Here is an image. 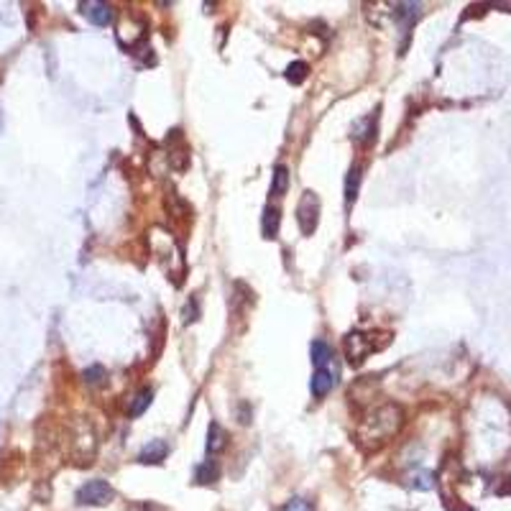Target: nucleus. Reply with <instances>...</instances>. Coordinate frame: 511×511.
Instances as JSON below:
<instances>
[{"label":"nucleus","mask_w":511,"mask_h":511,"mask_svg":"<svg viewBox=\"0 0 511 511\" xmlns=\"http://www.w3.org/2000/svg\"><path fill=\"white\" fill-rule=\"evenodd\" d=\"M404 425V412L396 404H381L378 409H373L368 417L363 419L361 427V440L378 448L384 445L389 437L399 432V427Z\"/></svg>","instance_id":"1"},{"label":"nucleus","mask_w":511,"mask_h":511,"mask_svg":"<svg viewBox=\"0 0 511 511\" xmlns=\"http://www.w3.org/2000/svg\"><path fill=\"white\" fill-rule=\"evenodd\" d=\"M297 222L305 236H312L317 230V222H320V197L315 192H309V189L302 195V200L297 204Z\"/></svg>","instance_id":"2"},{"label":"nucleus","mask_w":511,"mask_h":511,"mask_svg":"<svg viewBox=\"0 0 511 511\" xmlns=\"http://www.w3.org/2000/svg\"><path fill=\"white\" fill-rule=\"evenodd\" d=\"M115 498V491L108 480H87L85 486L77 491V503L79 506H105V503H111Z\"/></svg>","instance_id":"3"},{"label":"nucleus","mask_w":511,"mask_h":511,"mask_svg":"<svg viewBox=\"0 0 511 511\" xmlns=\"http://www.w3.org/2000/svg\"><path fill=\"white\" fill-rule=\"evenodd\" d=\"M343 346H346L348 363H350V366H361V363L371 355V350H373V340H371L368 335H363V332H348Z\"/></svg>","instance_id":"4"},{"label":"nucleus","mask_w":511,"mask_h":511,"mask_svg":"<svg viewBox=\"0 0 511 511\" xmlns=\"http://www.w3.org/2000/svg\"><path fill=\"white\" fill-rule=\"evenodd\" d=\"M79 10H82V16L90 18L95 26H111L113 18H115L113 6L100 3V0H85V3H79Z\"/></svg>","instance_id":"5"},{"label":"nucleus","mask_w":511,"mask_h":511,"mask_svg":"<svg viewBox=\"0 0 511 511\" xmlns=\"http://www.w3.org/2000/svg\"><path fill=\"white\" fill-rule=\"evenodd\" d=\"M335 381H338V378H335V371L317 368L315 373H312V381H309V391H312L315 399H323V396H327V394L332 391Z\"/></svg>","instance_id":"6"},{"label":"nucleus","mask_w":511,"mask_h":511,"mask_svg":"<svg viewBox=\"0 0 511 511\" xmlns=\"http://www.w3.org/2000/svg\"><path fill=\"white\" fill-rule=\"evenodd\" d=\"M166 455H169V442L166 440H151L149 445H143V450L138 453V463L159 465V463H164Z\"/></svg>","instance_id":"7"},{"label":"nucleus","mask_w":511,"mask_h":511,"mask_svg":"<svg viewBox=\"0 0 511 511\" xmlns=\"http://www.w3.org/2000/svg\"><path fill=\"white\" fill-rule=\"evenodd\" d=\"M355 143H361V146H371V143L376 141V115H368V118L358 120L353 126V133H350Z\"/></svg>","instance_id":"8"},{"label":"nucleus","mask_w":511,"mask_h":511,"mask_svg":"<svg viewBox=\"0 0 511 511\" xmlns=\"http://www.w3.org/2000/svg\"><path fill=\"white\" fill-rule=\"evenodd\" d=\"M419 13H422V3H396V6H394V18L399 21L404 31H409V29L414 26Z\"/></svg>","instance_id":"9"},{"label":"nucleus","mask_w":511,"mask_h":511,"mask_svg":"<svg viewBox=\"0 0 511 511\" xmlns=\"http://www.w3.org/2000/svg\"><path fill=\"white\" fill-rule=\"evenodd\" d=\"M225 448H228V432L218 422H210V427H207V455L213 457Z\"/></svg>","instance_id":"10"},{"label":"nucleus","mask_w":511,"mask_h":511,"mask_svg":"<svg viewBox=\"0 0 511 511\" xmlns=\"http://www.w3.org/2000/svg\"><path fill=\"white\" fill-rule=\"evenodd\" d=\"M361 181H363V164L355 161L350 169H348V177H346V204H350L358 200V189H361Z\"/></svg>","instance_id":"11"},{"label":"nucleus","mask_w":511,"mask_h":511,"mask_svg":"<svg viewBox=\"0 0 511 511\" xmlns=\"http://www.w3.org/2000/svg\"><path fill=\"white\" fill-rule=\"evenodd\" d=\"M279 222H282V215H279V210L276 207H263V218H261V233H263V238H268V241H274L276 236H279Z\"/></svg>","instance_id":"12"},{"label":"nucleus","mask_w":511,"mask_h":511,"mask_svg":"<svg viewBox=\"0 0 511 511\" xmlns=\"http://www.w3.org/2000/svg\"><path fill=\"white\" fill-rule=\"evenodd\" d=\"M309 355H312V366L317 368H327V363L335 358L332 353V348L325 343V340H312V346H309Z\"/></svg>","instance_id":"13"},{"label":"nucleus","mask_w":511,"mask_h":511,"mask_svg":"<svg viewBox=\"0 0 511 511\" xmlns=\"http://www.w3.org/2000/svg\"><path fill=\"white\" fill-rule=\"evenodd\" d=\"M220 478V465H218V460H204L202 465H197L195 471V480L200 483V486H210V483H215V480Z\"/></svg>","instance_id":"14"},{"label":"nucleus","mask_w":511,"mask_h":511,"mask_svg":"<svg viewBox=\"0 0 511 511\" xmlns=\"http://www.w3.org/2000/svg\"><path fill=\"white\" fill-rule=\"evenodd\" d=\"M289 189V166L276 164L271 174V197H284Z\"/></svg>","instance_id":"15"},{"label":"nucleus","mask_w":511,"mask_h":511,"mask_svg":"<svg viewBox=\"0 0 511 511\" xmlns=\"http://www.w3.org/2000/svg\"><path fill=\"white\" fill-rule=\"evenodd\" d=\"M151 399H154L151 389H141V391L136 394L133 401H131V417H141L143 412L151 407Z\"/></svg>","instance_id":"16"},{"label":"nucleus","mask_w":511,"mask_h":511,"mask_svg":"<svg viewBox=\"0 0 511 511\" xmlns=\"http://www.w3.org/2000/svg\"><path fill=\"white\" fill-rule=\"evenodd\" d=\"M307 74H309L307 62H291L289 67H286V72H284V77L289 79L291 85H302V82L307 79Z\"/></svg>","instance_id":"17"},{"label":"nucleus","mask_w":511,"mask_h":511,"mask_svg":"<svg viewBox=\"0 0 511 511\" xmlns=\"http://www.w3.org/2000/svg\"><path fill=\"white\" fill-rule=\"evenodd\" d=\"M279 511H315V503L309 501V498H302V496H294L289 501L284 503Z\"/></svg>","instance_id":"18"},{"label":"nucleus","mask_w":511,"mask_h":511,"mask_svg":"<svg viewBox=\"0 0 511 511\" xmlns=\"http://www.w3.org/2000/svg\"><path fill=\"white\" fill-rule=\"evenodd\" d=\"M105 376H108V373H105V368H102V366H90V368L82 373L85 384H90V386H100L102 381H105Z\"/></svg>","instance_id":"19"},{"label":"nucleus","mask_w":511,"mask_h":511,"mask_svg":"<svg viewBox=\"0 0 511 511\" xmlns=\"http://www.w3.org/2000/svg\"><path fill=\"white\" fill-rule=\"evenodd\" d=\"M181 315H184V323H195L197 317H200V302H197V297H189V302L187 305H184V312H181Z\"/></svg>","instance_id":"20"},{"label":"nucleus","mask_w":511,"mask_h":511,"mask_svg":"<svg viewBox=\"0 0 511 511\" xmlns=\"http://www.w3.org/2000/svg\"><path fill=\"white\" fill-rule=\"evenodd\" d=\"M238 419H241V425H248V422H251V414H248V404H241V414H238Z\"/></svg>","instance_id":"21"}]
</instances>
